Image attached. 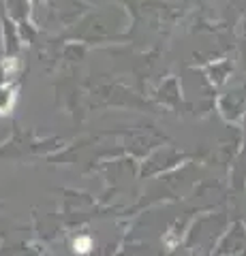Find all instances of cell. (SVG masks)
Wrapping results in <instances>:
<instances>
[{"instance_id": "6da1fadb", "label": "cell", "mask_w": 246, "mask_h": 256, "mask_svg": "<svg viewBox=\"0 0 246 256\" xmlns=\"http://www.w3.org/2000/svg\"><path fill=\"white\" fill-rule=\"evenodd\" d=\"M15 90L11 86H0V116H7L13 109Z\"/></svg>"}, {"instance_id": "7a4b0ae2", "label": "cell", "mask_w": 246, "mask_h": 256, "mask_svg": "<svg viewBox=\"0 0 246 256\" xmlns=\"http://www.w3.org/2000/svg\"><path fill=\"white\" fill-rule=\"evenodd\" d=\"M73 248H75V252L77 254H88L90 252V248H92V239L90 237H77L75 242H73Z\"/></svg>"}]
</instances>
